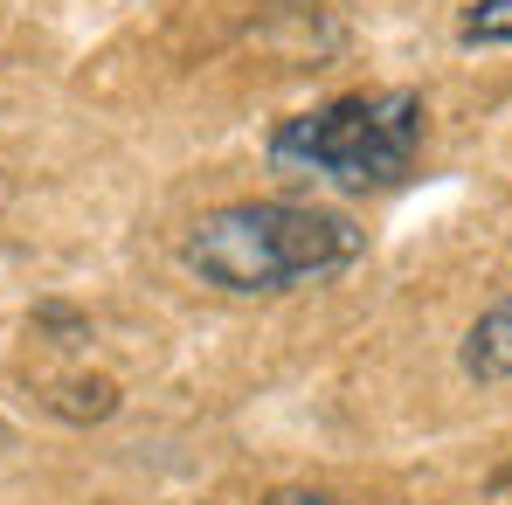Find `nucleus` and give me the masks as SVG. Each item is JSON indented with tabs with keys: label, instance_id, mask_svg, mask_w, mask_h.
I'll list each match as a JSON object with an SVG mask.
<instances>
[{
	"label": "nucleus",
	"instance_id": "f257e3e1",
	"mask_svg": "<svg viewBox=\"0 0 512 505\" xmlns=\"http://www.w3.org/2000/svg\"><path fill=\"white\" fill-rule=\"evenodd\" d=\"M353 256H360V229L305 201H236L187 236V263L222 291H291Z\"/></svg>",
	"mask_w": 512,
	"mask_h": 505
},
{
	"label": "nucleus",
	"instance_id": "f03ea898",
	"mask_svg": "<svg viewBox=\"0 0 512 505\" xmlns=\"http://www.w3.org/2000/svg\"><path fill=\"white\" fill-rule=\"evenodd\" d=\"M423 97L416 90H374L333 97L319 111H298L277 125L270 160L284 173H319L333 187H395L423 153Z\"/></svg>",
	"mask_w": 512,
	"mask_h": 505
},
{
	"label": "nucleus",
	"instance_id": "39448f33",
	"mask_svg": "<svg viewBox=\"0 0 512 505\" xmlns=\"http://www.w3.org/2000/svg\"><path fill=\"white\" fill-rule=\"evenodd\" d=\"M270 505H340V499H326V492H277Z\"/></svg>",
	"mask_w": 512,
	"mask_h": 505
},
{
	"label": "nucleus",
	"instance_id": "7ed1b4c3",
	"mask_svg": "<svg viewBox=\"0 0 512 505\" xmlns=\"http://www.w3.org/2000/svg\"><path fill=\"white\" fill-rule=\"evenodd\" d=\"M464 367L478 374V381H512V298L506 305H492L471 339H464Z\"/></svg>",
	"mask_w": 512,
	"mask_h": 505
},
{
	"label": "nucleus",
	"instance_id": "20e7f679",
	"mask_svg": "<svg viewBox=\"0 0 512 505\" xmlns=\"http://www.w3.org/2000/svg\"><path fill=\"white\" fill-rule=\"evenodd\" d=\"M457 35L471 49H512V0H471L464 21H457Z\"/></svg>",
	"mask_w": 512,
	"mask_h": 505
}]
</instances>
